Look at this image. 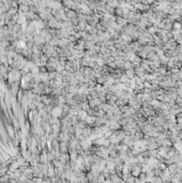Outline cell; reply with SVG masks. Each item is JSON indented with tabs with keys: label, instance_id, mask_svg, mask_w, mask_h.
<instances>
[{
	"label": "cell",
	"instance_id": "9",
	"mask_svg": "<svg viewBox=\"0 0 182 183\" xmlns=\"http://www.w3.org/2000/svg\"><path fill=\"white\" fill-rule=\"evenodd\" d=\"M67 16H69L71 19H74V18H76V13H75V11L70 10L69 12H67Z\"/></svg>",
	"mask_w": 182,
	"mask_h": 183
},
{
	"label": "cell",
	"instance_id": "10",
	"mask_svg": "<svg viewBox=\"0 0 182 183\" xmlns=\"http://www.w3.org/2000/svg\"><path fill=\"white\" fill-rule=\"evenodd\" d=\"M8 133H9V135H10V137H11V138H14V137H15V135H14V131H13V128H12V126H10V125L8 126Z\"/></svg>",
	"mask_w": 182,
	"mask_h": 183
},
{
	"label": "cell",
	"instance_id": "3",
	"mask_svg": "<svg viewBox=\"0 0 182 183\" xmlns=\"http://www.w3.org/2000/svg\"><path fill=\"white\" fill-rule=\"evenodd\" d=\"M158 149H160V146H158L155 141L150 143L148 144V150H149V151H155V150H158Z\"/></svg>",
	"mask_w": 182,
	"mask_h": 183
},
{
	"label": "cell",
	"instance_id": "4",
	"mask_svg": "<svg viewBox=\"0 0 182 183\" xmlns=\"http://www.w3.org/2000/svg\"><path fill=\"white\" fill-rule=\"evenodd\" d=\"M45 39H44V38L42 37V35L41 34H39V35H36V37H34V42H36V44L37 45H40V44H43L44 42H45Z\"/></svg>",
	"mask_w": 182,
	"mask_h": 183
},
{
	"label": "cell",
	"instance_id": "6",
	"mask_svg": "<svg viewBox=\"0 0 182 183\" xmlns=\"http://www.w3.org/2000/svg\"><path fill=\"white\" fill-rule=\"evenodd\" d=\"M135 100H136L139 104H143V102L145 101V94H143V92L142 93H137L136 95H135Z\"/></svg>",
	"mask_w": 182,
	"mask_h": 183
},
{
	"label": "cell",
	"instance_id": "8",
	"mask_svg": "<svg viewBox=\"0 0 182 183\" xmlns=\"http://www.w3.org/2000/svg\"><path fill=\"white\" fill-rule=\"evenodd\" d=\"M70 158L73 162H76V158H77V150H72L71 151V155H70Z\"/></svg>",
	"mask_w": 182,
	"mask_h": 183
},
{
	"label": "cell",
	"instance_id": "2",
	"mask_svg": "<svg viewBox=\"0 0 182 183\" xmlns=\"http://www.w3.org/2000/svg\"><path fill=\"white\" fill-rule=\"evenodd\" d=\"M63 113H62V108L60 107V106H58V107H54L52 109V117L54 118H59L61 115H62Z\"/></svg>",
	"mask_w": 182,
	"mask_h": 183
},
{
	"label": "cell",
	"instance_id": "5",
	"mask_svg": "<svg viewBox=\"0 0 182 183\" xmlns=\"http://www.w3.org/2000/svg\"><path fill=\"white\" fill-rule=\"evenodd\" d=\"M95 121H96V117L94 116H87V118L85 119V122L87 124H94Z\"/></svg>",
	"mask_w": 182,
	"mask_h": 183
},
{
	"label": "cell",
	"instance_id": "11",
	"mask_svg": "<svg viewBox=\"0 0 182 183\" xmlns=\"http://www.w3.org/2000/svg\"><path fill=\"white\" fill-rule=\"evenodd\" d=\"M13 124H14V126H15L16 129H18V128H19V123H18V120H17L16 118H13Z\"/></svg>",
	"mask_w": 182,
	"mask_h": 183
},
{
	"label": "cell",
	"instance_id": "12",
	"mask_svg": "<svg viewBox=\"0 0 182 183\" xmlns=\"http://www.w3.org/2000/svg\"><path fill=\"white\" fill-rule=\"evenodd\" d=\"M177 57H178V59H179V61H180V62L182 63V52H181V54H179Z\"/></svg>",
	"mask_w": 182,
	"mask_h": 183
},
{
	"label": "cell",
	"instance_id": "1",
	"mask_svg": "<svg viewBox=\"0 0 182 183\" xmlns=\"http://www.w3.org/2000/svg\"><path fill=\"white\" fill-rule=\"evenodd\" d=\"M140 173H142V165H133L131 169V175L134 178H138Z\"/></svg>",
	"mask_w": 182,
	"mask_h": 183
},
{
	"label": "cell",
	"instance_id": "7",
	"mask_svg": "<svg viewBox=\"0 0 182 183\" xmlns=\"http://www.w3.org/2000/svg\"><path fill=\"white\" fill-rule=\"evenodd\" d=\"M59 148H60V152H61V154H63V153H65V152H66V150H67L66 143H63V141H62V143L60 144Z\"/></svg>",
	"mask_w": 182,
	"mask_h": 183
}]
</instances>
